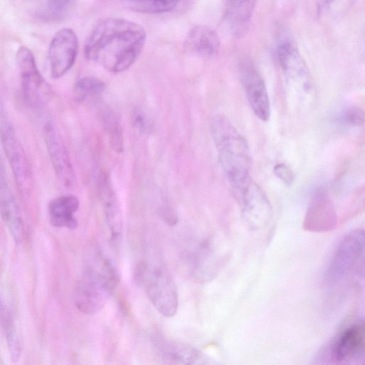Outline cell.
Listing matches in <instances>:
<instances>
[{
	"label": "cell",
	"instance_id": "cell-1",
	"mask_svg": "<svg viewBox=\"0 0 365 365\" xmlns=\"http://www.w3.org/2000/svg\"><path fill=\"white\" fill-rule=\"evenodd\" d=\"M145 39V31L138 24L107 18L98 22L88 36L84 55L111 73H120L135 63Z\"/></svg>",
	"mask_w": 365,
	"mask_h": 365
},
{
	"label": "cell",
	"instance_id": "cell-2",
	"mask_svg": "<svg viewBox=\"0 0 365 365\" xmlns=\"http://www.w3.org/2000/svg\"><path fill=\"white\" fill-rule=\"evenodd\" d=\"M211 131L220 163L234 196L237 198L252 182L248 143L225 117L217 116L212 119Z\"/></svg>",
	"mask_w": 365,
	"mask_h": 365
},
{
	"label": "cell",
	"instance_id": "cell-3",
	"mask_svg": "<svg viewBox=\"0 0 365 365\" xmlns=\"http://www.w3.org/2000/svg\"><path fill=\"white\" fill-rule=\"evenodd\" d=\"M119 275L113 264L101 253L86 267L75 287L76 308L84 314L100 312L118 286Z\"/></svg>",
	"mask_w": 365,
	"mask_h": 365
},
{
	"label": "cell",
	"instance_id": "cell-4",
	"mask_svg": "<svg viewBox=\"0 0 365 365\" xmlns=\"http://www.w3.org/2000/svg\"><path fill=\"white\" fill-rule=\"evenodd\" d=\"M135 275L158 312L167 317L174 316L178 307V294L170 274L162 267L142 262L137 266Z\"/></svg>",
	"mask_w": 365,
	"mask_h": 365
},
{
	"label": "cell",
	"instance_id": "cell-5",
	"mask_svg": "<svg viewBox=\"0 0 365 365\" xmlns=\"http://www.w3.org/2000/svg\"><path fill=\"white\" fill-rule=\"evenodd\" d=\"M365 249V230L357 228L346 233L338 243L324 272L325 284L333 286L349 272Z\"/></svg>",
	"mask_w": 365,
	"mask_h": 365
},
{
	"label": "cell",
	"instance_id": "cell-6",
	"mask_svg": "<svg viewBox=\"0 0 365 365\" xmlns=\"http://www.w3.org/2000/svg\"><path fill=\"white\" fill-rule=\"evenodd\" d=\"M16 58L24 101L34 108L43 107L48 101L51 89L37 68L33 53L27 47L21 46L17 51Z\"/></svg>",
	"mask_w": 365,
	"mask_h": 365
},
{
	"label": "cell",
	"instance_id": "cell-7",
	"mask_svg": "<svg viewBox=\"0 0 365 365\" xmlns=\"http://www.w3.org/2000/svg\"><path fill=\"white\" fill-rule=\"evenodd\" d=\"M180 262L185 274L198 283L213 279L218 274L222 264L211 245L206 241L183 251Z\"/></svg>",
	"mask_w": 365,
	"mask_h": 365
},
{
	"label": "cell",
	"instance_id": "cell-8",
	"mask_svg": "<svg viewBox=\"0 0 365 365\" xmlns=\"http://www.w3.org/2000/svg\"><path fill=\"white\" fill-rule=\"evenodd\" d=\"M1 141L19 188L29 192L33 188L31 168L24 149L12 125L1 120Z\"/></svg>",
	"mask_w": 365,
	"mask_h": 365
},
{
	"label": "cell",
	"instance_id": "cell-9",
	"mask_svg": "<svg viewBox=\"0 0 365 365\" xmlns=\"http://www.w3.org/2000/svg\"><path fill=\"white\" fill-rule=\"evenodd\" d=\"M43 138L58 180L66 188H74L77 179L69 154L57 128L51 120L44 124Z\"/></svg>",
	"mask_w": 365,
	"mask_h": 365
},
{
	"label": "cell",
	"instance_id": "cell-10",
	"mask_svg": "<svg viewBox=\"0 0 365 365\" xmlns=\"http://www.w3.org/2000/svg\"><path fill=\"white\" fill-rule=\"evenodd\" d=\"M78 51V37L71 29L64 28L54 34L48 51L50 72L53 78L62 77L72 68Z\"/></svg>",
	"mask_w": 365,
	"mask_h": 365
},
{
	"label": "cell",
	"instance_id": "cell-11",
	"mask_svg": "<svg viewBox=\"0 0 365 365\" xmlns=\"http://www.w3.org/2000/svg\"><path fill=\"white\" fill-rule=\"evenodd\" d=\"M237 200L241 207L242 220L248 229L259 231L269 225L272 219V207L258 185L252 182Z\"/></svg>",
	"mask_w": 365,
	"mask_h": 365
},
{
	"label": "cell",
	"instance_id": "cell-12",
	"mask_svg": "<svg viewBox=\"0 0 365 365\" xmlns=\"http://www.w3.org/2000/svg\"><path fill=\"white\" fill-rule=\"evenodd\" d=\"M240 76L248 102L255 115L263 121L270 115L269 98L264 81L250 60H243L239 67Z\"/></svg>",
	"mask_w": 365,
	"mask_h": 365
},
{
	"label": "cell",
	"instance_id": "cell-13",
	"mask_svg": "<svg viewBox=\"0 0 365 365\" xmlns=\"http://www.w3.org/2000/svg\"><path fill=\"white\" fill-rule=\"evenodd\" d=\"M365 352V320L344 327L337 334L329 346L331 358L336 361L352 360Z\"/></svg>",
	"mask_w": 365,
	"mask_h": 365
},
{
	"label": "cell",
	"instance_id": "cell-14",
	"mask_svg": "<svg viewBox=\"0 0 365 365\" xmlns=\"http://www.w3.org/2000/svg\"><path fill=\"white\" fill-rule=\"evenodd\" d=\"M99 195L103 205L110 240L115 247L120 245L123 232V219L119 200L110 178L103 173L99 178Z\"/></svg>",
	"mask_w": 365,
	"mask_h": 365
},
{
	"label": "cell",
	"instance_id": "cell-15",
	"mask_svg": "<svg viewBox=\"0 0 365 365\" xmlns=\"http://www.w3.org/2000/svg\"><path fill=\"white\" fill-rule=\"evenodd\" d=\"M155 345L163 360L172 364H209L215 363L207 356L184 343L157 337Z\"/></svg>",
	"mask_w": 365,
	"mask_h": 365
},
{
	"label": "cell",
	"instance_id": "cell-16",
	"mask_svg": "<svg viewBox=\"0 0 365 365\" xmlns=\"http://www.w3.org/2000/svg\"><path fill=\"white\" fill-rule=\"evenodd\" d=\"M0 212L1 219L12 236L14 242L19 244L24 235V222L19 205L7 182L1 168L0 176Z\"/></svg>",
	"mask_w": 365,
	"mask_h": 365
},
{
	"label": "cell",
	"instance_id": "cell-17",
	"mask_svg": "<svg viewBox=\"0 0 365 365\" xmlns=\"http://www.w3.org/2000/svg\"><path fill=\"white\" fill-rule=\"evenodd\" d=\"M279 64L286 78L308 85L309 72L299 52L289 39H283L277 47Z\"/></svg>",
	"mask_w": 365,
	"mask_h": 365
},
{
	"label": "cell",
	"instance_id": "cell-18",
	"mask_svg": "<svg viewBox=\"0 0 365 365\" xmlns=\"http://www.w3.org/2000/svg\"><path fill=\"white\" fill-rule=\"evenodd\" d=\"M79 201L73 195H63L53 199L48 208L49 221L56 227L75 230L78 221L74 214L78 209Z\"/></svg>",
	"mask_w": 365,
	"mask_h": 365
},
{
	"label": "cell",
	"instance_id": "cell-19",
	"mask_svg": "<svg viewBox=\"0 0 365 365\" xmlns=\"http://www.w3.org/2000/svg\"><path fill=\"white\" fill-rule=\"evenodd\" d=\"M220 38L217 34L207 26L193 27L185 38V46L189 51L203 57L214 56L220 48Z\"/></svg>",
	"mask_w": 365,
	"mask_h": 365
},
{
	"label": "cell",
	"instance_id": "cell-20",
	"mask_svg": "<svg viewBox=\"0 0 365 365\" xmlns=\"http://www.w3.org/2000/svg\"><path fill=\"white\" fill-rule=\"evenodd\" d=\"M35 14L46 21H60L70 16L76 0H31Z\"/></svg>",
	"mask_w": 365,
	"mask_h": 365
},
{
	"label": "cell",
	"instance_id": "cell-21",
	"mask_svg": "<svg viewBox=\"0 0 365 365\" xmlns=\"http://www.w3.org/2000/svg\"><path fill=\"white\" fill-rule=\"evenodd\" d=\"M1 324L11 359L14 362H16L21 353V343L11 312L3 302L1 304Z\"/></svg>",
	"mask_w": 365,
	"mask_h": 365
},
{
	"label": "cell",
	"instance_id": "cell-22",
	"mask_svg": "<svg viewBox=\"0 0 365 365\" xmlns=\"http://www.w3.org/2000/svg\"><path fill=\"white\" fill-rule=\"evenodd\" d=\"M101 118L113 150L118 153H122L124 150V137L118 115L113 110L106 108L102 111Z\"/></svg>",
	"mask_w": 365,
	"mask_h": 365
},
{
	"label": "cell",
	"instance_id": "cell-23",
	"mask_svg": "<svg viewBox=\"0 0 365 365\" xmlns=\"http://www.w3.org/2000/svg\"><path fill=\"white\" fill-rule=\"evenodd\" d=\"M105 88L104 82L96 77L81 76L76 81L74 84L75 96L78 101H83L101 94Z\"/></svg>",
	"mask_w": 365,
	"mask_h": 365
},
{
	"label": "cell",
	"instance_id": "cell-24",
	"mask_svg": "<svg viewBox=\"0 0 365 365\" xmlns=\"http://www.w3.org/2000/svg\"><path fill=\"white\" fill-rule=\"evenodd\" d=\"M126 6L137 11L159 14L173 10L180 0H121Z\"/></svg>",
	"mask_w": 365,
	"mask_h": 365
},
{
	"label": "cell",
	"instance_id": "cell-25",
	"mask_svg": "<svg viewBox=\"0 0 365 365\" xmlns=\"http://www.w3.org/2000/svg\"><path fill=\"white\" fill-rule=\"evenodd\" d=\"M229 19L237 25L247 23L255 0H228Z\"/></svg>",
	"mask_w": 365,
	"mask_h": 365
},
{
	"label": "cell",
	"instance_id": "cell-26",
	"mask_svg": "<svg viewBox=\"0 0 365 365\" xmlns=\"http://www.w3.org/2000/svg\"><path fill=\"white\" fill-rule=\"evenodd\" d=\"M340 120L349 125H363L365 124V110L359 106L349 107L341 113Z\"/></svg>",
	"mask_w": 365,
	"mask_h": 365
},
{
	"label": "cell",
	"instance_id": "cell-27",
	"mask_svg": "<svg viewBox=\"0 0 365 365\" xmlns=\"http://www.w3.org/2000/svg\"><path fill=\"white\" fill-rule=\"evenodd\" d=\"M352 0H317L318 11L322 14L339 11L344 6L349 5Z\"/></svg>",
	"mask_w": 365,
	"mask_h": 365
},
{
	"label": "cell",
	"instance_id": "cell-28",
	"mask_svg": "<svg viewBox=\"0 0 365 365\" xmlns=\"http://www.w3.org/2000/svg\"><path fill=\"white\" fill-rule=\"evenodd\" d=\"M132 124L141 133L148 132L150 128V123L145 114L140 110L136 109L132 115Z\"/></svg>",
	"mask_w": 365,
	"mask_h": 365
},
{
	"label": "cell",
	"instance_id": "cell-29",
	"mask_svg": "<svg viewBox=\"0 0 365 365\" xmlns=\"http://www.w3.org/2000/svg\"><path fill=\"white\" fill-rule=\"evenodd\" d=\"M276 175L287 185H291L295 178L294 173L284 164H278L274 168Z\"/></svg>",
	"mask_w": 365,
	"mask_h": 365
}]
</instances>
